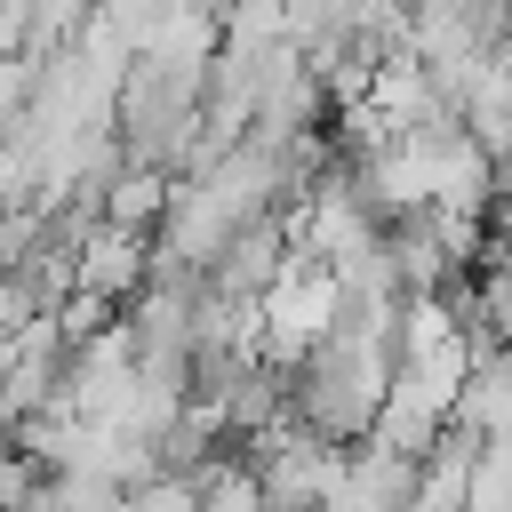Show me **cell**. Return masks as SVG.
I'll use <instances>...</instances> for the list:
<instances>
[{"label": "cell", "instance_id": "obj_1", "mask_svg": "<svg viewBox=\"0 0 512 512\" xmlns=\"http://www.w3.org/2000/svg\"><path fill=\"white\" fill-rule=\"evenodd\" d=\"M144 280H152V240H136V232H112L104 216L72 240V288L80 296H104V304H136L144 296Z\"/></svg>", "mask_w": 512, "mask_h": 512}, {"label": "cell", "instance_id": "obj_2", "mask_svg": "<svg viewBox=\"0 0 512 512\" xmlns=\"http://www.w3.org/2000/svg\"><path fill=\"white\" fill-rule=\"evenodd\" d=\"M168 192H176V176L168 168H144V160H128L104 192H96V216L112 224V232H136V240H152L160 232V216H168Z\"/></svg>", "mask_w": 512, "mask_h": 512}, {"label": "cell", "instance_id": "obj_3", "mask_svg": "<svg viewBox=\"0 0 512 512\" xmlns=\"http://www.w3.org/2000/svg\"><path fill=\"white\" fill-rule=\"evenodd\" d=\"M128 512H200V480L192 472H152L144 488H128Z\"/></svg>", "mask_w": 512, "mask_h": 512}, {"label": "cell", "instance_id": "obj_4", "mask_svg": "<svg viewBox=\"0 0 512 512\" xmlns=\"http://www.w3.org/2000/svg\"><path fill=\"white\" fill-rule=\"evenodd\" d=\"M32 512H48V504H32Z\"/></svg>", "mask_w": 512, "mask_h": 512}]
</instances>
